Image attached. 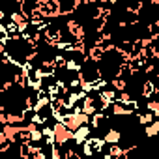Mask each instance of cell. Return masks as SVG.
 Listing matches in <instances>:
<instances>
[{
    "label": "cell",
    "instance_id": "cell-2",
    "mask_svg": "<svg viewBox=\"0 0 159 159\" xmlns=\"http://www.w3.org/2000/svg\"><path fill=\"white\" fill-rule=\"evenodd\" d=\"M90 135H92V129H90L88 125H83V127H79V129L73 133V142H75L77 146H81L83 142H86V140L90 139Z\"/></svg>",
    "mask_w": 159,
    "mask_h": 159
},
{
    "label": "cell",
    "instance_id": "cell-4",
    "mask_svg": "<svg viewBox=\"0 0 159 159\" xmlns=\"http://www.w3.org/2000/svg\"><path fill=\"white\" fill-rule=\"evenodd\" d=\"M159 131V120H153L152 124H148V125H144V135L148 137V139H152V137H155V133Z\"/></svg>",
    "mask_w": 159,
    "mask_h": 159
},
{
    "label": "cell",
    "instance_id": "cell-1",
    "mask_svg": "<svg viewBox=\"0 0 159 159\" xmlns=\"http://www.w3.org/2000/svg\"><path fill=\"white\" fill-rule=\"evenodd\" d=\"M51 135H52V144H56V146H64V144H67L69 140H73V133H71L60 120H56V122L51 125Z\"/></svg>",
    "mask_w": 159,
    "mask_h": 159
},
{
    "label": "cell",
    "instance_id": "cell-3",
    "mask_svg": "<svg viewBox=\"0 0 159 159\" xmlns=\"http://www.w3.org/2000/svg\"><path fill=\"white\" fill-rule=\"evenodd\" d=\"M111 86L114 88V94L118 96V94L127 90V81H124V79H120V77H114V79H111Z\"/></svg>",
    "mask_w": 159,
    "mask_h": 159
}]
</instances>
